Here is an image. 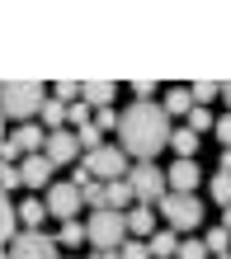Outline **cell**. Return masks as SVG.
Returning a JSON list of instances; mask_svg holds the SVG:
<instances>
[{
  "instance_id": "obj_1",
  "label": "cell",
  "mask_w": 231,
  "mask_h": 259,
  "mask_svg": "<svg viewBox=\"0 0 231 259\" xmlns=\"http://www.w3.org/2000/svg\"><path fill=\"white\" fill-rule=\"evenodd\" d=\"M165 146H170V118H165L161 104L137 99V104H128L118 113V151L132 165L137 160H156Z\"/></svg>"
},
{
  "instance_id": "obj_2",
  "label": "cell",
  "mask_w": 231,
  "mask_h": 259,
  "mask_svg": "<svg viewBox=\"0 0 231 259\" xmlns=\"http://www.w3.org/2000/svg\"><path fill=\"white\" fill-rule=\"evenodd\" d=\"M43 99H48V85H38V80H5L0 85V113L19 118V123H28L43 109Z\"/></svg>"
},
{
  "instance_id": "obj_3",
  "label": "cell",
  "mask_w": 231,
  "mask_h": 259,
  "mask_svg": "<svg viewBox=\"0 0 231 259\" xmlns=\"http://www.w3.org/2000/svg\"><path fill=\"white\" fill-rule=\"evenodd\" d=\"M85 240H90V245H95L99 254H118V245L128 240V226H123V212H109V207L90 212V222H85Z\"/></svg>"
},
{
  "instance_id": "obj_4",
  "label": "cell",
  "mask_w": 231,
  "mask_h": 259,
  "mask_svg": "<svg viewBox=\"0 0 231 259\" xmlns=\"http://www.w3.org/2000/svg\"><path fill=\"white\" fill-rule=\"evenodd\" d=\"M123 179H128L132 198H137V203H146V207L161 203V198L170 193V189H165V170H161L156 160H137V165H128V175H123Z\"/></svg>"
},
{
  "instance_id": "obj_5",
  "label": "cell",
  "mask_w": 231,
  "mask_h": 259,
  "mask_svg": "<svg viewBox=\"0 0 231 259\" xmlns=\"http://www.w3.org/2000/svg\"><path fill=\"white\" fill-rule=\"evenodd\" d=\"M156 207H161V217H165V226H170L175 236L194 231V226L203 222V203H198L194 193H165Z\"/></svg>"
},
{
  "instance_id": "obj_6",
  "label": "cell",
  "mask_w": 231,
  "mask_h": 259,
  "mask_svg": "<svg viewBox=\"0 0 231 259\" xmlns=\"http://www.w3.org/2000/svg\"><path fill=\"white\" fill-rule=\"evenodd\" d=\"M128 165H132V160L123 156L113 142H104L99 151H90V156H85V175H90V179H99V184H113V179L128 175Z\"/></svg>"
},
{
  "instance_id": "obj_7",
  "label": "cell",
  "mask_w": 231,
  "mask_h": 259,
  "mask_svg": "<svg viewBox=\"0 0 231 259\" xmlns=\"http://www.w3.org/2000/svg\"><path fill=\"white\" fill-rule=\"evenodd\" d=\"M43 207H48V217L75 222V212L85 207V198H81V189H75L71 179H52V184H48V198H43Z\"/></svg>"
},
{
  "instance_id": "obj_8",
  "label": "cell",
  "mask_w": 231,
  "mask_h": 259,
  "mask_svg": "<svg viewBox=\"0 0 231 259\" xmlns=\"http://www.w3.org/2000/svg\"><path fill=\"white\" fill-rule=\"evenodd\" d=\"M10 259H61V245H57V236H43V231H19L5 245Z\"/></svg>"
},
{
  "instance_id": "obj_9",
  "label": "cell",
  "mask_w": 231,
  "mask_h": 259,
  "mask_svg": "<svg viewBox=\"0 0 231 259\" xmlns=\"http://www.w3.org/2000/svg\"><path fill=\"white\" fill-rule=\"evenodd\" d=\"M75 151H81V146H75V132H71V127H61V132H48V142H43V160L57 170V165L75 160Z\"/></svg>"
},
{
  "instance_id": "obj_10",
  "label": "cell",
  "mask_w": 231,
  "mask_h": 259,
  "mask_svg": "<svg viewBox=\"0 0 231 259\" xmlns=\"http://www.w3.org/2000/svg\"><path fill=\"white\" fill-rule=\"evenodd\" d=\"M198 184H203V170H198L194 160H175L170 170H165V189L170 193H194Z\"/></svg>"
},
{
  "instance_id": "obj_11",
  "label": "cell",
  "mask_w": 231,
  "mask_h": 259,
  "mask_svg": "<svg viewBox=\"0 0 231 259\" xmlns=\"http://www.w3.org/2000/svg\"><path fill=\"white\" fill-rule=\"evenodd\" d=\"M14 170H19V184H28V189H48L52 184V165L43 156H24Z\"/></svg>"
},
{
  "instance_id": "obj_12",
  "label": "cell",
  "mask_w": 231,
  "mask_h": 259,
  "mask_svg": "<svg viewBox=\"0 0 231 259\" xmlns=\"http://www.w3.org/2000/svg\"><path fill=\"white\" fill-rule=\"evenodd\" d=\"M113 95H118L113 80H85L81 85V104H85V109H109Z\"/></svg>"
},
{
  "instance_id": "obj_13",
  "label": "cell",
  "mask_w": 231,
  "mask_h": 259,
  "mask_svg": "<svg viewBox=\"0 0 231 259\" xmlns=\"http://www.w3.org/2000/svg\"><path fill=\"white\" fill-rule=\"evenodd\" d=\"M123 226H128V236H132V240H146L151 231H156V217H151V207H146V203H137L132 212H123Z\"/></svg>"
},
{
  "instance_id": "obj_14",
  "label": "cell",
  "mask_w": 231,
  "mask_h": 259,
  "mask_svg": "<svg viewBox=\"0 0 231 259\" xmlns=\"http://www.w3.org/2000/svg\"><path fill=\"white\" fill-rule=\"evenodd\" d=\"M38 127H43V132H61V127H66V104L43 99V109H38Z\"/></svg>"
},
{
  "instance_id": "obj_15",
  "label": "cell",
  "mask_w": 231,
  "mask_h": 259,
  "mask_svg": "<svg viewBox=\"0 0 231 259\" xmlns=\"http://www.w3.org/2000/svg\"><path fill=\"white\" fill-rule=\"evenodd\" d=\"M175 245H179V236L170 231V226L146 236V254H151V259H170V254H175Z\"/></svg>"
},
{
  "instance_id": "obj_16",
  "label": "cell",
  "mask_w": 231,
  "mask_h": 259,
  "mask_svg": "<svg viewBox=\"0 0 231 259\" xmlns=\"http://www.w3.org/2000/svg\"><path fill=\"white\" fill-rule=\"evenodd\" d=\"M128 203H137L132 189H128V179H113V184H104V207H109V212H123Z\"/></svg>"
},
{
  "instance_id": "obj_17",
  "label": "cell",
  "mask_w": 231,
  "mask_h": 259,
  "mask_svg": "<svg viewBox=\"0 0 231 259\" xmlns=\"http://www.w3.org/2000/svg\"><path fill=\"white\" fill-rule=\"evenodd\" d=\"M14 236H19V217H14V203H10V193H0V245H10Z\"/></svg>"
},
{
  "instance_id": "obj_18",
  "label": "cell",
  "mask_w": 231,
  "mask_h": 259,
  "mask_svg": "<svg viewBox=\"0 0 231 259\" xmlns=\"http://www.w3.org/2000/svg\"><path fill=\"white\" fill-rule=\"evenodd\" d=\"M14 217H19V226H24V231H38V226H43V217H48V207H43L38 198H28V203H19V207H14Z\"/></svg>"
},
{
  "instance_id": "obj_19",
  "label": "cell",
  "mask_w": 231,
  "mask_h": 259,
  "mask_svg": "<svg viewBox=\"0 0 231 259\" xmlns=\"http://www.w3.org/2000/svg\"><path fill=\"white\" fill-rule=\"evenodd\" d=\"M203 250H208V259H226L231 254V236L222 231V226H212V231L203 236Z\"/></svg>"
},
{
  "instance_id": "obj_20",
  "label": "cell",
  "mask_w": 231,
  "mask_h": 259,
  "mask_svg": "<svg viewBox=\"0 0 231 259\" xmlns=\"http://www.w3.org/2000/svg\"><path fill=\"white\" fill-rule=\"evenodd\" d=\"M170 146L179 151V160H194V151H198V137L189 127H170Z\"/></svg>"
},
{
  "instance_id": "obj_21",
  "label": "cell",
  "mask_w": 231,
  "mask_h": 259,
  "mask_svg": "<svg viewBox=\"0 0 231 259\" xmlns=\"http://www.w3.org/2000/svg\"><path fill=\"white\" fill-rule=\"evenodd\" d=\"M161 109H165V118H170V113H179V118H184V113L194 109V99H189V90H184V85H175L170 95H165V104H161Z\"/></svg>"
},
{
  "instance_id": "obj_22",
  "label": "cell",
  "mask_w": 231,
  "mask_h": 259,
  "mask_svg": "<svg viewBox=\"0 0 231 259\" xmlns=\"http://www.w3.org/2000/svg\"><path fill=\"white\" fill-rule=\"evenodd\" d=\"M57 245H66V250L85 245V222H61V231H57Z\"/></svg>"
},
{
  "instance_id": "obj_23",
  "label": "cell",
  "mask_w": 231,
  "mask_h": 259,
  "mask_svg": "<svg viewBox=\"0 0 231 259\" xmlns=\"http://www.w3.org/2000/svg\"><path fill=\"white\" fill-rule=\"evenodd\" d=\"M217 95H222V85H217V80H198V85H189V99L198 104V109H208Z\"/></svg>"
},
{
  "instance_id": "obj_24",
  "label": "cell",
  "mask_w": 231,
  "mask_h": 259,
  "mask_svg": "<svg viewBox=\"0 0 231 259\" xmlns=\"http://www.w3.org/2000/svg\"><path fill=\"white\" fill-rule=\"evenodd\" d=\"M75 146H81L85 156H90V151H99V146H104V132H99L95 123H85V127H75Z\"/></svg>"
},
{
  "instance_id": "obj_25",
  "label": "cell",
  "mask_w": 231,
  "mask_h": 259,
  "mask_svg": "<svg viewBox=\"0 0 231 259\" xmlns=\"http://www.w3.org/2000/svg\"><path fill=\"white\" fill-rule=\"evenodd\" d=\"M184 118H189V123H184V127H189L194 137H203V132H212V109H198V104H194V109L184 113Z\"/></svg>"
},
{
  "instance_id": "obj_26",
  "label": "cell",
  "mask_w": 231,
  "mask_h": 259,
  "mask_svg": "<svg viewBox=\"0 0 231 259\" xmlns=\"http://www.w3.org/2000/svg\"><path fill=\"white\" fill-rule=\"evenodd\" d=\"M208 189H212V198H217L222 207H231V170H217L208 179Z\"/></svg>"
},
{
  "instance_id": "obj_27",
  "label": "cell",
  "mask_w": 231,
  "mask_h": 259,
  "mask_svg": "<svg viewBox=\"0 0 231 259\" xmlns=\"http://www.w3.org/2000/svg\"><path fill=\"white\" fill-rule=\"evenodd\" d=\"M81 198H85V207H90V212H99V207H104V184H99V179L81 184Z\"/></svg>"
},
{
  "instance_id": "obj_28",
  "label": "cell",
  "mask_w": 231,
  "mask_h": 259,
  "mask_svg": "<svg viewBox=\"0 0 231 259\" xmlns=\"http://www.w3.org/2000/svg\"><path fill=\"white\" fill-rule=\"evenodd\" d=\"M52 99H57V104H75V99H81V85H75V80H57Z\"/></svg>"
},
{
  "instance_id": "obj_29",
  "label": "cell",
  "mask_w": 231,
  "mask_h": 259,
  "mask_svg": "<svg viewBox=\"0 0 231 259\" xmlns=\"http://www.w3.org/2000/svg\"><path fill=\"white\" fill-rule=\"evenodd\" d=\"M175 259H208V250H203V240H179Z\"/></svg>"
},
{
  "instance_id": "obj_30",
  "label": "cell",
  "mask_w": 231,
  "mask_h": 259,
  "mask_svg": "<svg viewBox=\"0 0 231 259\" xmlns=\"http://www.w3.org/2000/svg\"><path fill=\"white\" fill-rule=\"evenodd\" d=\"M118 259H151L146 254V240H123V245H118Z\"/></svg>"
},
{
  "instance_id": "obj_31",
  "label": "cell",
  "mask_w": 231,
  "mask_h": 259,
  "mask_svg": "<svg viewBox=\"0 0 231 259\" xmlns=\"http://www.w3.org/2000/svg\"><path fill=\"white\" fill-rule=\"evenodd\" d=\"M66 123H71V127H85V123H90V109H85L81 99H75V104H66Z\"/></svg>"
},
{
  "instance_id": "obj_32",
  "label": "cell",
  "mask_w": 231,
  "mask_h": 259,
  "mask_svg": "<svg viewBox=\"0 0 231 259\" xmlns=\"http://www.w3.org/2000/svg\"><path fill=\"white\" fill-rule=\"evenodd\" d=\"M90 123H95L99 132H113V127H118V113H113V104H109V109H99L95 118H90Z\"/></svg>"
},
{
  "instance_id": "obj_33",
  "label": "cell",
  "mask_w": 231,
  "mask_h": 259,
  "mask_svg": "<svg viewBox=\"0 0 231 259\" xmlns=\"http://www.w3.org/2000/svg\"><path fill=\"white\" fill-rule=\"evenodd\" d=\"M212 132H217L222 151H231V113H226V118H212Z\"/></svg>"
},
{
  "instance_id": "obj_34",
  "label": "cell",
  "mask_w": 231,
  "mask_h": 259,
  "mask_svg": "<svg viewBox=\"0 0 231 259\" xmlns=\"http://www.w3.org/2000/svg\"><path fill=\"white\" fill-rule=\"evenodd\" d=\"M132 95L137 99H151V95H156V80H151V75H137V80H132Z\"/></svg>"
},
{
  "instance_id": "obj_35",
  "label": "cell",
  "mask_w": 231,
  "mask_h": 259,
  "mask_svg": "<svg viewBox=\"0 0 231 259\" xmlns=\"http://www.w3.org/2000/svg\"><path fill=\"white\" fill-rule=\"evenodd\" d=\"M222 231H226V236H231V207H226V217H222Z\"/></svg>"
},
{
  "instance_id": "obj_36",
  "label": "cell",
  "mask_w": 231,
  "mask_h": 259,
  "mask_svg": "<svg viewBox=\"0 0 231 259\" xmlns=\"http://www.w3.org/2000/svg\"><path fill=\"white\" fill-rule=\"evenodd\" d=\"M222 99H226V104H231V80H226V85H222ZM226 113H231V109H226Z\"/></svg>"
},
{
  "instance_id": "obj_37",
  "label": "cell",
  "mask_w": 231,
  "mask_h": 259,
  "mask_svg": "<svg viewBox=\"0 0 231 259\" xmlns=\"http://www.w3.org/2000/svg\"><path fill=\"white\" fill-rule=\"evenodd\" d=\"M0 142H5V113H0Z\"/></svg>"
},
{
  "instance_id": "obj_38",
  "label": "cell",
  "mask_w": 231,
  "mask_h": 259,
  "mask_svg": "<svg viewBox=\"0 0 231 259\" xmlns=\"http://www.w3.org/2000/svg\"><path fill=\"white\" fill-rule=\"evenodd\" d=\"M0 259H10V254H5V250H0Z\"/></svg>"
},
{
  "instance_id": "obj_39",
  "label": "cell",
  "mask_w": 231,
  "mask_h": 259,
  "mask_svg": "<svg viewBox=\"0 0 231 259\" xmlns=\"http://www.w3.org/2000/svg\"><path fill=\"white\" fill-rule=\"evenodd\" d=\"M226 259H231V254H226Z\"/></svg>"
}]
</instances>
